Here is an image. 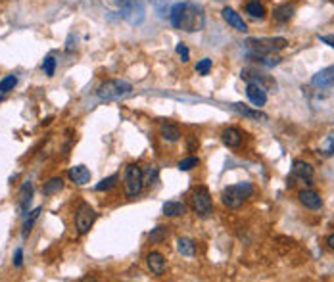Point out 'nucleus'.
<instances>
[{
  "label": "nucleus",
  "instance_id": "7",
  "mask_svg": "<svg viewBox=\"0 0 334 282\" xmlns=\"http://www.w3.org/2000/svg\"><path fill=\"white\" fill-rule=\"evenodd\" d=\"M192 209L196 211L198 217H210L213 211V202H211V194L206 186H198L192 192Z\"/></svg>",
  "mask_w": 334,
  "mask_h": 282
},
{
  "label": "nucleus",
  "instance_id": "38",
  "mask_svg": "<svg viewBox=\"0 0 334 282\" xmlns=\"http://www.w3.org/2000/svg\"><path fill=\"white\" fill-rule=\"evenodd\" d=\"M196 148H198V142H196V140H194V136H188V150H196Z\"/></svg>",
  "mask_w": 334,
  "mask_h": 282
},
{
  "label": "nucleus",
  "instance_id": "4",
  "mask_svg": "<svg viewBox=\"0 0 334 282\" xmlns=\"http://www.w3.org/2000/svg\"><path fill=\"white\" fill-rule=\"evenodd\" d=\"M288 40L282 37H275V39H248L246 40V50L248 56H256V54H275L277 50L287 48Z\"/></svg>",
  "mask_w": 334,
  "mask_h": 282
},
{
  "label": "nucleus",
  "instance_id": "14",
  "mask_svg": "<svg viewBox=\"0 0 334 282\" xmlns=\"http://www.w3.org/2000/svg\"><path fill=\"white\" fill-rule=\"evenodd\" d=\"M67 177L77 186H85L86 183H90V171L85 165H73L67 171Z\"/></svg>",
  "mask_w": 334,
  "mask_h": 282
},
{
  "label": "nucleus",
  "instance_id": "11",
  "mask_svg": "<svg viewBox=\"0 0 334 282\" xmlns=\"http://www.w3.org/2000/svg\"><path fill=\"white\" fill-rule=\"evenodd\" d=\"M298 198H300V202L306 205L307 209H321V205H323V198H321V194L319 192H315L313 188H306V190H302L300 194H298Z\"/></svg>",
  "mask_w": 334,
  "mask_h": 282
},
{
  "label": "nucleus",
  "instance_id": "26",
  "mask_svg": "<svg viewBox=\"0 0 334 282\" xmlns=\"http://www.w3.org/2000/svg\"><path fill=\"white\" fill-rule=\"evenodd\" d=\"M167 234H169L167 227H163V224H158L156 229H152V233L148 234V240H150V244H162L163 240L167 238Z\"/></svg>",
  "mask_w": 334,
  "mask_h": 282
},
{
  "label": "nucleus",
  "instance_id": "1",
  "mask_svg": "<svg viewBox=\"0 0 334 282\" xmlns=\"http://www.w3.org/2000/svg\"><path fill=\"white\" fill-rule=\"evenodd\" d=\"M169 20H171L173 27H177V29H182L186 33H196V31L204 29L206 16H204V8L198 4L179 2L169 12Z\"/></svg>",
  "mask_w": 334,
  "mask_h": 282
},
{
  "label": "nucleus",
  "instance_id": "3",
  "mask_svg": "<svg viewBox=\"0 0 334 282\" xmlns=\"http://www.w3.org/2000/svg\"><path fill=\"white\" fill-rule=\"evenodd\" d=\"M252 194H254V186L250 185V183H238V185L227 186L223 190V194H221V200H223L225 207L238 209L240 205L244 204Z\"/></svg>",
  "mask_w": 334,
  "mask_h": 282
},
{
  "label": "nucleus",
  "instance_id": "6",
  "mask_svg": "<svg viewBox=\"0 0 334 282\" xmlns=\"http://www.w3.org/2000/svg\"><path fill=\"white\" fill-rule=\"evenodd\" d=\"M117 8L121 12L123 20H127L131 25H138L144 21V2L142 0H115Z\"/></svg>",
  "mask_w": 334,
  "mask_h": 282
},
{
  "label": "nucleus",
  "instance_id": "10",
  "mask_svg": "<svg viewBox=\"0 0 334 282\" xmlns=\"http://www.w3.org/2000/svg\"><path fill=\"white\" fill-rule=\"evenodd\" d=\"M311 85L317 88L334 87V66H328V68L321 69L319 73H315V75L311 77Z\"/></svg>",
  "mask_w": 334,
  "mask_h": 282
},
{
  "label": "nucleus",
  "instance_id": "36",
  "mask_svg": "<svg viewBox=\"0 0 334 282\" xmlns=\"http://www.w3.org/2000/svg\"><path fill=\"white\" fill-rule=\"evenodd\" d=\"M21 265H23V250H21V248H18V250H16V253H14V267H21Z\"/></svg>",
  "mask_w": 334,
  "mask_h": 282
},
{
  "label": "nucleus",
  "instance_id": "28",
  "mask_svg": "<svg viewBox=\"0 0 334 282\" xmlns=\"http://www.w3.org/2000/svg\"><path fill=\"white\" fill-rule=\"evenodd\" d=\"M117 181H119V177L117 175H112V177H106V179H102L98 185L94 186L98 192H104V190H112L115 185H117Z\"/></svg>",
  "mask_w": 334,
  "mask_h": 282
},
{
  "label": "nucleus",
  "instance_id": "25",
  "mask_svg": "<svg viewBox=\"0 0 334 282\" xmlns=\"http://www.w3.org/2000/svg\"><path fill=\"white\" fill-rule=\"evenodd\" d=\"M250 60L258 62L261 66H265V68H275V66L280 64V58L275 56V54H256V56H250Z\"/></svg>",
  "mask_w": 334,
  "mask_h": 282
},
{
  "label": "nucleus",
  "instance_id": "16",
  "mask_svg": "<svg viewBox=\"0 0 334 282\" xmlns=\"http://www.w3.org/2000/svg\"><path fill=\"white\" fill-rule=\"evenodd\" d=\"M221 140H223L225 146L238 148L242 144V133H240V129H236V127H227L221 133Z\"/></svg>",
  "mask_w": 334,
  "mask_h": 282
},
{
  "label": "nucleus",
  "instance_id": "27",
  "mask_svg": "<svg viewBox=\"0 0 334 282\" xmlns=\"http://www.w3.org/2000/svg\"><path fill=\"white\" fill-rule=\"evenodd\" d=\"M142 179H144V185L146 186H152L158 183V179H160V171H158V167L156 165H150L146 167L142 171Z\"/></svg>",
  "mask_w": 334,
  "mask_h": 282
},
{
  "label": "nucleus",
  "instance_id": "37",
  "mask_svg": "<svg viewBox=\"0 0 334 282\" xmlns=\"http://www.w3.org/2000/svg\"><path fill=\"white\" fill-rule=\"evenodd\" d=\"M319 40L325 42V44H328L330 48H334V37H328V35H326V37H321V35H319Z\"/></svg>",
  "mask_w": 334,
  "mask_h": 282
},
{
  "label": "nucleus",
  "instance_id": "12",
  "mask_svg": "<svg viewBox=\"0 0 334 282\" xmlns=\"http://www.w3.org/2000/svg\"><path fill=\"white\" fill-rule=\"evenodd\" d=\"M221 16H223V20L227 21L232 29H236L238 33H246V31H248V25L240 18V14H236V12L232 10V8H229V6H225V8L221 10Z\"/></svg>",
  "mask_w": 334,
  "mask_h": 282
},
{
  "label": "nucleus",
  "instance_id": "21",
  "mask_svg": "<svg viewBox=\"0 0 334 282\" xmlns=\"http://www.w3.org/2000/svg\"><path fill=\"white\" fill-rule=\"evenodd\" d=\"M177 252L181 253V255H184V257H194L196 255V242L190 240V238L181 236L177 240Z\"/></svg>",
  "mask_w": 334,
  "mask_h": 282
},
{
  "label": "nucleus",
  "instance_id": "29",
  "mask_svg": "<svg viewBox=\"0 0 334 282\" xmlns=\"http://www.w3.org/2000/svg\"><path fill=\"white\" fill-rule=\"evenodd\" d=\"M321 152H323L325 156H334V131H330V133L326 135L325 140H323Z\"/></svg>",
  "mask_w": 334,
  "mask_h": 282
},
{
  "label": "nucleus",
  "instance_id": "22",
  "mask_svg": "<svg viewBox=\"0 0 334 282\" xmlns=\"http://www.w3.org/2000/svg\"><path fill=\"white\" fill-rule=\"evenodd\" d=\"M64 188V179L62 177H50L46 183L42 185V194L44 196H54Z\"/></svg>",
  "mask_w": 334,
  "mask_h": 282
},
{
  "label": "nucleus",
  "instance_id": "30",
  "mask_svg": "<svg viewBox=\"0 0 334 282\" xmlns=\"http://www.w3.org/2000/svg\"><path fill=\"white\" fill-rule=\"evenodd\" d=\"M198 163H200L198 157L188 156V157H184V159L179 161V169H181V171H190V169H194V167H198Z\"/></svg>",
  "mask_w": 334,
  "mask_h": 282
},
{
  "label": "nucleus",
  "instance_id": "32",
  "mask_svg": "<svg viewBox=\"0 0 334 282\" xmlns=\"http://www.w3.org/2000/svg\"><path fill=\"white\" fill-rule=\"evenodd\" d=\"M16 85H18V77L16 75H8V77H4L0 81V92H10V90H14Z\"/></svg>",
  "mask_w": 334,
  "mask_h": 282
},
{
  "label": "nucleus",
  "instance_id": "24",
  "mask_svg": "<svg viewBox=\"0 0 334 282\" xmlns=\"http://www.w3.org/2000/svg\"><path fill=\"white\" fill-rule=\"evenodd\" d=\"M246 14H250L256 20H263L265 18V6L259 0H250L248 4H246Z\"/></svg>",
  "mask_w": 334,
  "mask_h": 282
},
{
  "label": "nucleus",
  "instance_id": "23",
  "mask_svg": "<svg viewBox=\"0 0 334 282\" xmlns=\"http://www.w3.org/2000/svg\"><path fill=\"white\" fill-rule=\"evenodd\" d=\"M162 211L165 217H179V215L186 213V205L182 204V202H165Z\"/></svg>",
  "mask_w": 334,
  "mask_h": 282
},
{
  "label": "nucleus",
  "instance_id": "35",
  "mask_svg": "<svg viewBox=\"0 0 334 282\" xmlns=\"http://www.w3.org/2000/svg\"><path fill=\"white\" fill-rule=\"evenodd\" d=\"M175 50H177V54L181 56L182 62H188V60H190V52H188V48H186L182 42H179V44L175 46Z\"/></svg>",
  "mask_w": 334,
  "mask_h": 282
},
{
  "label": "nucleus",
  "instance_id": "34",
  "mask_svg": "<svg viewBox=\"0 0 334 282\" xmlns=\"http://www.w3.org/2000/svg\"><path fill=\"white\" fill-rule=\"evenodd\" d=\"M211 69V60L210 58H202L198 64H196V73L198 75H208Z\"/></svg>",
  "mask_w": 334,
  "mask_h": 282
},
{
  "label": "nucleus",
  "instance_id": "9",
  "mask_svg": "<svg viewBox=\"0 0 334 282\" xmlns=\"http://www.w3.org/2000/svg\"><path fill=\"white\" fill-rule=\"evenodd\" d=\"M246 96H248V100L254 104V107H263L265 102H267V90L261 87V85L248 83V87H246Z\"/></svg>",
  "mask_w": 334,
  "mask_h": 282
},
{
  "label": "nucleus",
  "instance_id": "19",
  "mask_svg": "<svg viewBox=\"0 0 334 282\" xmlns=\"http://www.w3.org/2000/svg\"><path fill=\"white\" fill-rule=\"evenodd\" d=\"M31 200H33V183L27 181V183H23L21 190H19V207H21L23 215H27Z\"/></svg>",
  "mask_w": 334,
  "mask_h": 282
},
{
  "label": "nucleus",
  "instance_id": "20",
  "mask_svg": "<svg viewBox=\"0 0 334 282\" xmlns=\"http://www.w3.org/2000/svg\"><path fill=\"white\" fill-rule=\"evenodd\" d=\"M292 173H294L298 179H302V181H311V177H313V167L309 165V163H306V161H302V159H298V161H294Z\"/></svg>",
  "mask_w": 334,
  "mask_h": 282
},
{
  "label": "nucleus",
  "instance_id": "39",
  "mask_svg": "<svg viewBox=\"0 0 334 282\" xmlns=\"http://www.w3.org/2000/svg\"><path fill=\"white\" fill-rule=\"evenodd\" d=\"M75 48V44H73V35L67 39V52H71V50Z\"/></svg>",
  "mask_w": 334,
  "mask_h": 282
},
{
  "label": "nucleus",
  "instance_id": "5",
  "mask_svg": "<svg viewBox=\"0 0 334 282\" xmlns=\"http://www.w3.org/2000/svg\"><path fill=\"white\" fill-rule=\"evenodd\" d=\"M123 186H125V196H127V198H136V196L142 192V188H144L142 169L136 165V163H131V165L125 167Z\"/></svg>",
  "mask_w": 334,
  "mask_h": 282
},
{
  "label": "nucleus",
  "instance_id": "17",
  "mask_svg": "<svg viewBox=\"0 0 334 282\" xmlns=\"http://www.w3.org/2000/svg\"><path fill=\"white\" fill-rule=\"evenodd\" d=\"M294 14H296V6L294 4H280V6H277L273 10V20L277 23H287V21L294 18Z\"/></svg>",
  "mask_w": 334,
  "mask_h": 282
},
{
  "label": "nucleus",
  "instance_id": "8",
  "mask_svg": "<svg viewBox=\"0 0 334 282\" xmlns=\"http://www.w3.org/2000/svg\"><path fill=\"white\" fill-rule=\"evenodd\" d=\"M96 221V211L94 207L86 202H81L75 209V229L79 234H86L90 231V227Z\"/></svg>",
  "mask_w": 334,
  "mask_h": 282
},
{
  "label": "nucleus",
  "instance_id": "13",
  "mask_svg": "<svg viewBox=\"0 0 334 282\" xmlns=\"http://www.w3.org/2000/svg\"><path fill=\"white\" fill-rule=\"evenodd\" d=\"M146 265H148V269H150V272L152 274H156V276H162L163 272H165V257H163L160 252H150L148 255H146Z\"/></svg>",
  "mask_w": 334,
  "mask_h": 282
},
{
  "label": "nucleus",
  "instance_id": "2",
  "mask_svg": "<svg viewBox=\"0 0 334 282\" xmlns=\"http://www.w3.org/2000/svg\"><path fill=\"white\" fill-rule=\"evenodd\" d=\"M131 92H133V85L123 81V79H110V81H106L96 88V96L102 102L123 100V98L131 96Z\"/></svg>",
  "mask_w": 334,
  "mask_h": 282
},
{
  "label": "nucleus",
  "instance_id": "15",
  "mask_svg": "<svg viewBox=\"0 0 334 282\" xmlns=\"http://www.w3.org/2000/svg\"><path fill=\"white\" fill-rule=\"evenodd\" d=\"M232 109L238 111L240 116L248 117V119H254V121H267L269 119L267 114H263L259 107H250V106H246V104H240V102L232 104Z\"/></svg>",
  "mask_w": 334,
  "mask_h": 282
},
{
  "label": "nucleus",
  "instance_id": "31",
  "mask_svg": "<svg viewBox=\"0 0 334 282\" xmlns=\"http://www.w3.org/2000/svg\"><path fill=\"white\" fill-rule=\"evenodd\" d=\"M38 213H40V207H37L35 211H31V219H27V221H25V224H23V231H21V236H23V238H27V236H29L31 229H33V224H35V221H37Z\"/></svg>",
  "mask_w": 334,
  "mask_h": 282
},
{
  "label": "nucleus",
  "instance_id": "18",
  "mask_svg": "<svg viewBox=\"0 0 334 282\" xmlns=\"http://www.w3.org/2000/svg\"><path fill=\"white\" fill-rule=\"evenodd\" d=\"M160 136H162L163 140H167V142H179L182 135L179 127L169 123V121H165V123L160 125Z\"/></svg>",
  "mask_w": 334,
  "mask_h": 282
},
{
  "label": "nucleus",
  "instance_id": "40",
  "mask_svg": "<svg viewBox=\"0 0 334 282\" xmlns=\"http://www.w3.org/2000/svg\"><path fill=\"white\" fill-rule=\"evenodd\" d=\"M326 244H328V248H330V250H334V234H330V236L326 238Z\"/></svg>",
  "mask_w": 334,
  "mask_h": 282
},
{
  "label": "nucleus",
  "instance_id": "33",
  "mask_svg": "<svg viewBox=\"0 0 334 282\" xmlns=\"http://www.w3.org/2000/svg\"><path fill=\"white\" fill-rule=\"evenodd\" d=\"M42 69H44V73H46L48 77L54 75V71H56V60H54V56H46V58H44Z\"/></svg>",
  "mask_w": 334,
  "mask_h": 282
},
{
  "label": "nucleus",
  "instance_id": "41",
  "mask_svg": "<svg viewBox=\"0 0 334 282\" xmlns=\"http://www.w3.org/2000/svg\"><path fill=\"white\" fill-rule=\"evenodd\" d=\"M0 102H2V98H0Z\"/></svg>",
  "mask_w": 334,
  "mask_h": 282
}]
</instances>
